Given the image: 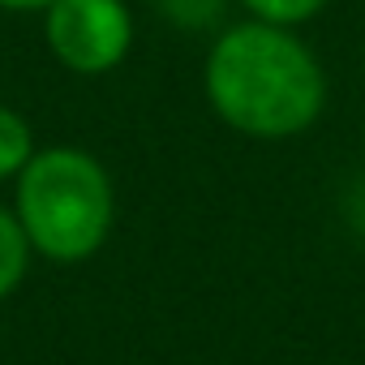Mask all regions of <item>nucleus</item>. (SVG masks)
<instances>
[{
	"instance_id": "39448f33",
	"label": "nucleus",
	"mask_w": 365,
	"mask_h": 365,
	"mask_svg": "<svg viewBox=\"0 0 365 365\" xmlns=\"http://www.w3.org/2000/svg\"><path fill=\"white\" fill-rule=\"evenodd\" d=\"M31 155H35V133H31L26 116L0 103V180L18 176L31 163Z\"/></svg>"
},
{
	"instance_id": "20e7f679",
	"label": "nucleus",
	"mask_w": 365,
	"mask_h": 365,
	"mask_svg": "<svg viewBox=\"0 0 365 365\" xmlns=\"http://www.w3.org/2000/svg\"><path fill=\"white\" fill-rule=\"evenodd\" d=\"M31 237L18 220V211H5L0 207V301L9 292H18V284L26 279V267H31Z\"/></svg>"
},
{
	"instance_id": "423d86ee",
	"label": "nucleus",
	"mask_w": 365,
	"mask_h": 365,
	"mask_svg": "<svg viewBox=\"0 0 365 365\" xmlns=\"http://www.w3.org/2000/svg\"><path fill=\"white\" fill-rule=\"evenodd\" d=\"M241 5L250 9L254 22H271V26H301L309 18H318L331 0H241Z\"/></svg>"
},
{
	"instance_id": "0eeeda50",
	"label": "nucleus",
	"mask_w": 365,
	"mask_h": 365,
	"mask_svg": "<svg viewBox=\"0 0 365 365\" xmlns=\"http://www.w3.org/2000/svg\"><path fill=\"white\" fill-rule=\"evenodd\" d=\"M52 5V0H0V9H9V14H43Z\"/></svg>"
},
{
	"instance_id": "f03ea898",
	"label": "nucleus",
	"mask_w": 365,
	"mask_h": 365,
	"mask_svg": "<svg viewBox=\"0 0 365 365\" xmlns=\"http://www.w3.org/2000/svg\"><path fill=\"white\" fill-rule=\"evenodd\" d=\"M14 211L31 250L52 262H82L99 254L116 220V194L103 163L78 146L35 150L18 172Z\"/></svg>"
},
{
	"instance_id": "f257e3e1",
	"label": "nucleus",
	"mask_w": 365,
	"mask_h": 365,
	"mask_svg": "<svg viewBox=\"0 0 365 365\" xmlns=\"http://www.w3.org/2000/svg\"><path fill=\"white\" fill-rule=\"evenodd\" d=\"M207 99L245 138H297L327 108V73L288 26L250 18L211 43Z\"/></svg>"
},
{
	"instance_id": "7ed1b4c3",
	"label": "nucleus",
	"mask_w": 365,
	"mask_h": 365,
	"mask_svg": "<svg viewBox=\"0 0 365 365\" xmlns=\"http://www.w3.org/2000/svg\"><path fill=\"white\" fill-rule=\"evenodd\" d=\"M48 52L82 78L108 73L129 56L133 18L125 0H52L43 9Z\"/></svg>"
}]
</instances>
